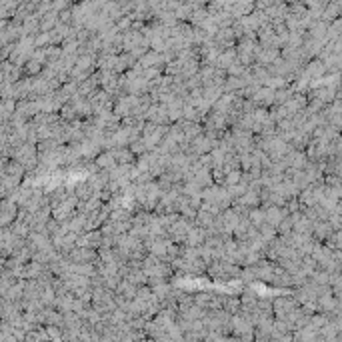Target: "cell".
I'll list each match as a JSON object with an SVG mask.
<instances>
[{
	"label": "cell",
	"instance_id": "6da1fadb",
	"mask_svg": "<svg viewBox=\"0 0 342 342\" xmlns=\"http://www.w3.org/2000/svg\"><path fill=\"white\" fill-rule=\"evenodd\" d=\"M22 172H24V166L18 162V160H12L8 166H6V174H10V176H22Z\"/></svg>",
	"mask_w": 342,
	"mask_h": 342
},
{
	"label": "cell",
	"instance_id": "7a4b0ae2",
	"mask_svg": "<svg viewBox=\"0 0 342 342\" xmlns=\"http://www.w3.org/2000/svg\"><path fill=\"white\" fill-rule=\"evenodd\" d=\"M26 70H28V74H36V72L40 70V64H36V62H28V64H26Z\"/></svg>",
	"mask_w": 342,
	"mask_h": 342
}]
</instances>
